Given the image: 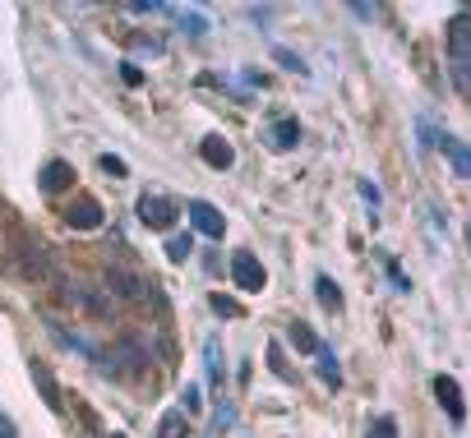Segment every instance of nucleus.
<instances>
[{
    "label": "nucleus",
    "instance_id": "nucleus-1",
    "mask_svg": "<svg viewBox=\"0 0 471 438\" xmlns=\"http://www.w3.org/2000/svg\"><path fill=\"white\" fill-rule=\"evenodd\" d=\"M466 69H471V14L457 10L448 19V74H453L457 93H466Z\"/></svg>",
    "mask_w": 471,
    "mask_h": 438
},
{
    "label": "nucleus",
    "instance_id": "nucleus-2",
    "mask_svg": "<svg viewBox=\"0 0 471 438\" xmlns=\"http://www.w3.org/2000/svg\"><path fill=\"white\" fill-rule=\"evenodd\" d=\"M134 213H139V222L148 231H171L176 217H180V204H176V198H167V194H139Z\"/></svg>",
    "mask_w": 471,
    "mask_h": 438
},
{
    "label": "nucleus",
    "instance_id": "nucleus-3",
    "mask_svg": "<svg viewBox=\"0 0 471 438\" xmlns=\"http://www.w3.org/2000/svg\"><path fill=\"white\" fill-rule=\"evenodd\" d=\"M231 282L241 287L245 296H259V291L268 287V272H263V263H259L250 250H236V254H231Z\"/></svg>",
    "mask_w": 471,
    "mask_h": 438
},
{
    "label": "nucleus",
    "instance_id": "nucleus-4",
    "mask_svg": "<svg viewBox=\"0 0 471 438\" xmlns=\"http://www.w3.org/2000/svg\"><path fill=\"white\" fill-rule=\"evenodd\" d=\"M60 217H65V226H74V231H97V226L106 222V217H102V204H97L93 194H74Z\"/></svg>",
    "mask_w": 471,
    "mask_h": 438
},
{
    "label": "nucleus",
    "instance_id": "nucleus-5",
    "mask_svg": "<svg viewBox=\"0 0 471 438\" xmlns=\"http://www.w3.org/2000/svg\"><path fill=\"white\" fill-rule=\"evenodd\" d=\"M23 277H28V282H56V263H51V250L42 245V241H23Z\"/></svg>",
    "mask_w": 471,
    "mask_h": 438
},
{
    "label": "nucleus",
    "instance_id": "nucleus-6",
    "mask_svg": "<svg viewBox=\"0 0 471 438\" xmlns=\"http://www.w3.org/2000/svg\"><path fill=\"white\" fill-rule=\"evenodd\" d=\"M28 379H32V388H37V397H42V402H47V411H65V397H60V383H56V374H51V365L47 360H37V355H32V360H28Z\"/></svg>",
    "mask_w": 471,
    "mask_h": 438
},
{
    "label": "nucleus",
    "instance_id": "nucleus-7",
    "mask_svg": "<svg viewBox=\"0 0 471 438\" xmlns=\"http://www.w3.org/2000/svg\"><path fill=\"white\" fill-rule=\"evenodd\" d=\"M259 139L268 143V152H296V143H300V121H296V115H282V121H272Z\"/></svg>",
    "mask_w": 471,
    "mask_h": 438
},
{
    "label": "nucleus",
    "instance_id": "nucleus-8",
    "mask_svg": "<svg viewBox=\"0 0 471 438\" xmlns=\"http://www.w3.org/2000/svg\"><path fill=\"white\" fill-rule=\"evenodd\" d=\"M189 213V222H194V231L199 235H208V241H222V231H226V217L208 204V198H194V204L185 208Z\"/></svg>",
    "mask_w": 471,
    "mask_h": 438
},
{
    "label": "nucleus",
    "instance_id": "nucleus-9",
    "mask_svg": "<svg viewBox=\"0 0 471 438\" xmlns=\"http://www.w3.org/2000/svg\"><path fill=\"white\" fill-rule=\"evenodd\" d=\"M435 402L448 411V420H453V424H462V420H466V402H462V388H457V379H453V374H435Z\"/></svg>",
    "mask_w": 471,
    "mask_h": 438
},
{
    "label": "nucleus",
    "instance_id": "nucleus-10",
    "mask_svg": "<svg viewBox=\"0 0 471 438\" xmlns=\"http://www.w3.org/2000/svg\"><path fill=\"white\" fill-rule=\"evenodd\" d=\"M37 189H42V194H65V189H74V167L60 162V157H51V162L37 171Z\"/></svg>",
    "mask_w": 471,
    "mask_h": 438
},
{
    "label": "nucleus",
    "instance_id": "nucleus-11",
    "mask_svg": "<svg viewBox=\"0 0 471 438\" xmlns=\"http://www.w3.org/2000/svg\"><path fill=\"white\" fill-rule=\"evenodd\" d=\"M435 143H439V152L448 157L453 176H457V180H466V176H471V157H466V143H462L457 134H435Z\"/></svg>",
    "mask_w": 471,
    "mask_h": 438
},
{
    "label": "nucleus",
    "instance_id": "nucleus-12",
    "mask_svg": "<svg viewBox=\"0 0 471 438\" xmlns=\"http://www.w3.org/2000/svg\"><path fill=\"white\" fill-rule=\"evenodd\" d=\"M199 157H204V162H208L213 171H226V167L236 162V148H231L222 134H213V139H204V143H199Z\"/></svg>",
    "mask_w": 471,
    "mask_h": 438
},
{
    "label": "nucleus",
    "instance_id": "nucleus-13",
    "mask_svg": "<svg viewBox=\"0 0 471 438\" xmlns=\"http://www.w3.org/2000/svg\"><path fill=\"white\" fill-rule=\"evenodd\" d=\"M314 296H319V305H324L328 314H342V305H346V300H342V287L333 282L328 272H319V277H314Z\"/></svg>",
    "mask_w": 471,
    "mask_h": 438
},
{
    "label": "nucleus",
    "instance_id": "nucleus-14",
    "mask_svg": "<svg viewBox=\"0 0 471 438\" xmlns=\"http://www.w3.org/2000/svg\"><path fill=\"white\" fill-rule=\"evenodd\" d=\"M314 360H319V379H324L328 388H342V365H337L333 346H319V351H314Z\"/></svg>",
    "mask_w": 471,
    "mask_h": 438
},
{
    "label": "nucleus",
    "instance_id": "nucleus-15",
    "mask_svg": "<svg viewBox=\"0 0 471 438\" xmlns=\"http://www.w3.org/2000/svg\"><path fill=\"white\" fill-rule=\"evenodd\" d=\"M287 342H291V346H296L300 355H314V351H319V346H324L319 337H314V333H309V328L300 324V318H291V328H287Z\"/></svg>",
    "mask_w": 471,
    "mask_h": 438
},
{
    "label": "nucleus",
    "instance_id": "nucleus-16",
    "mask_svg": "<svg viewBox=\"0 0 471 438\" xmlns=\"http://www.w3.org/2000/svg\"><path fill=\"white\" fill-rule=\"evenodd\" d=\"M185 433H189L185 411H167L162 420H157V438H185Z\"/></svg>",
    "mask_w": 471,
    "mask_h": 438
},
{
    "label": "nucleus",
    "instance_id": "nucleus-17",
    "mask_svg": "<svg viewBox=\"0 0 471 438\" xmlns=\"http://www.w3.org/2000/svg\"><path fill=\"white\" fill-rule=\"evenodd\" d=\"M189 254H194V235H189V231H185V235H171V241H167V259H171V263H185Z\"/></svg>",
    "mask_w": 471,
    "mask_h": 438
},
{
    "label": "nucleus",
    "instance_id": "nucleus-18",
    "mask_svg": "<svg viewBox=\"0 0 471 438\" xmlns=\"http://www.w3.org/2000/svg\"><path fill=\"white\" fill-rule=\"evenodd\" d=\"M272 60H278L282 69H291V74H300V78H309V65L296 51H287V47H272Z\"/></svg>",
    "mask_w": 471,
    "mask_h": 438
},
{
    "label": "nucleus",
    "instance_id": "nucleus-19",
    "mask_svg": "<svg viewBox=\"0 0 471 438\" xmlns=\"http://www.w3.org/2000/svg\"><path fill=\"white\" fill-rule=\"evenodd\" d=\"M383 272H388V282H392V291H402V296L411 291V277L402 272V263H398V259H383Z\"/></svg>",
    "mask_w": 471,
    "mask_h": 438
},
{
    "label": "nucleus",
    "instance_id": "nucleus-20",
    "mask_svg": "<svg viewBox=\"0 0 471 438\" xmlns=\"http://www.w3.org/2000/svg\"><path fill=\"white\" fill-rule=\"evenodd\" d=\"M97 167H102V171H106L111 180H125V176H130L125 157H115V152H102V157H97Z\"/></svg>",
    "mask_w": 471,
    "mask_h": 438
},
{
    "label": "nucleus",
    "instance_id": "nucleus-21",
    "mask_svg": "<svg viewBox=\"0 0 471 438\" xmlns=\"http://www.w3.org/2000/svg\"><path fill=\"white\" fill-rule=\"evenodd\" d=\"M268 370H272V374H278L282 383H296V374L287 370V360H282V346H278V342H272V346H268Z\"/></svg>",
    "mask_w": 471,
    "mask_h": 438
},
{
    "label": "nucleus",
    "instance_id": "nucleus-22",
    "mask_svg": "<svg viewBox=\"0 0 471 438\" xmlns=\"http://www.w3.org/2000/svg\"><path fill=\"white\" fill-rule=\"evenodd\" d=\"M208 305H213V309H217L222 318H245V305H241V300H231V296H222V291H217V296H213Z\"/></svg>",
    "mask_w": 471,
    "mask_h": 438
},
{
    "label": "nucleus",
    "instance_id": "nucleus-23",
    "mask_svg": "<svg viewBox=\"0 0 471 438\" xmlns=\"http://www.w3.org/2000/svg\"><path fill=\"white\" fill-rule=\"evenodd\" d=\"M370 438H398V420H392V415H374Z\"/></svg>",
    "mask_w": 471,
    "mask_h": 438
},
{
    "label": "nucleus",
    "instance_id": "nucleus-24",
    "mask_svg": "<svg viewBox=\"0 0 471 438\" xmlns=\"http://www.w3.org/2000/svg\"><path fill=\"white\" fill-rule=\"evenodd\" d=\"M106 282H111L115 291H121V296H134V287H139L134 277H130V272H121V268H115V272H106Z\"/></svg>",
    "mask_w": 471,
    "mask_h": 438
},
{
    "label": "nucleus",
    "instance_id": "nucleus-25",
    "mask_svg": "<svg viewBox=\"0 0 471 438\" xmlns=\"http://www.w3.org/2000/svg\"><path fill=\"white\" fill-rule=\"evenodd\" d=\"M180 23L189 28V37H204V32H208V19L194 14V10H180Z\"/></svg>",
    "mask_w": 471,
    "mask_h": 438
},
{
    "label": "nucleus",
    "instance_id": "nucleus-26",
    "mask_svg": "<svg viewBox=\"0 0 471 438\" xmlns=\"http://www.w3.org/2000/svg\"><path fill=\"white\" fill-rule=\"evenodd\" d=\"M74 415H78V420H84V429H88V433H106V429L97 424V415H93V411H88L84 402H78V397H74Z\"/></svg>",
    "mask_w": 471,
    "mask_h": 438
},
{
    "label": "nucleus",
    "instance_id": "nucleus-27",
    "mask_svg": "<svg viewBox=\"0 0 471 438\" xmlns=\"http://www.w3.org/2000/svg\"><path fill=\"white\" fill-rule=\"evenodd\" d=\"M356 189H361V198H365L370 208H379V204H383V194H379V185H374L370 176H361V185H356Z\"/></svg>",
    "mask_w": 471,
    "mask_h": 438
},
{
    "label": "nucleus",
    "instance_id": "nucleus-28",
    "mask_svg": "<svg viewBox=\"0 0 471 438\" xmlns=\"http://www.w3.org/2000/svg\"><path fill=\"white\" fill-rule=\"evenodd\" d=\"M180 397H185V411H199V406H204V392H199V383H185V392H180Z\"/></svg>",
    "mask_w": 471,
    "mask_h": 438
},
{
    "label": "nucleus",
    "instance_id": "nucleus-29",
    "mask_svg": "<svg viewBox=\"0 0 471 438\" xmlns=\"http://www.w3.org/2000/svg\"><path fill=\"white\" fill-rule=\"evenodd\" d=\"M0 438H19V424H14L5 411H0Z\"/></svg>",
    "mask_w": 471,
    "mask_h": 438
},
{
    "label": "nucleus",
    "instance_id": "nucleus-30",
    "mask_svg": "<svg viewBox=\"0 0 471 438\" xmlns=\"http://www.w3.org/2000/svg\"><path fill=\"white\" fill-rule=\"evenodd\" d=\"M121 78H125V84H130V88H139V84H143V74H139L134 65H121Z\"/></svg>",
    "mask_w": 471,
    "mask_h": 438
},
{
    "label": "nucleus",
    "instance_id": "nucleus-31",
    "mask_svg": "<svg viewBox=\"0 0 471 438\" xmlns=\"http://www.w3.org/2000/svg\"><path fill=\"white\" fill-rule=\"evenodd\" d=\"M106 438H125V433H115V429H111V433H106Z\"/></svg>",
    "mask_w": 471,
    "mask_h": 438
},
{
    "label": "nucleus",
    "instance_id": "nucleus-32",
    "mask_svg": "<svg viewBox=\"0 0 471 438\" xmlns=\"http://www.w3.org/2000/svg\"><path fill=\"white\" fill-rule=\"evenodd\" d=\"M365 438H370V433H365Z\"/></svg>",
    "mask_w": 471,
    "mask_h": 438
}]
</instances>
